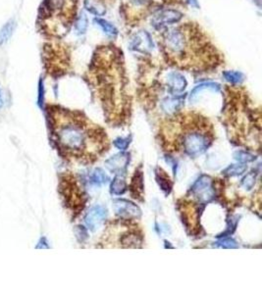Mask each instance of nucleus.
<instances>
[{
	"mask_svg": "<svg viewBox=\"0 0 262 294\" xmlns=\"http://www.w3.org/2000/svg\"><path fill=\"white\" fill-rule=\"evenodd\" d=\"M50 119L58 147L66 154H82L87 149L89 139H93V131L87 130L84 120L69 111L50 109Z\"/></svg>",
	"mask_w": 262,
	"mask_h": 294,
	"instance_id": "obj_1",
	"label": "nucleus"
},
{
	"mask_svg": "<svg viewBox=\"0 0 262 294\" xmlns=\"http://www.w3.org/2000/svg\"><path fill=\"white\" fill-rule=\"evenodd\" d=\"M163 47L167 55L179 63L188 61L192 62V54L194 55L195 52L199 55L211 54L209 44L207 40L203 37V35L192 25H183L171 30L166 31L162 38Z\"/></svg>",
	"mask_w": 262,
	"mask_h": 294,
	"instance_id": "obj_2",
	"label": "nucleus"
},
{
	"mask_svg": "<svg viewBox=\"0 0 262 294\" xmlns=\"http://www.w3.org/2000/svg\"><path fill=\"white\" fill-rule=\"evenodd\" d=\"M75 15V0H44L40 25L45 33L59 35L70 26Z\"/></svg>",
	"mask_w": 262,
	"mask_h": 294,
	"instance_id": "obj_3",
	"label": "nucleus"
},
{
	"mask_svg": "<svg viewBox=\"0 0 262 294\" xmlns=\"http://www.w3.org/2000/svg\"><path fill=\"white\" fill-rule=\"evenodd\" d=\"M196 121L192 123V126L184 127V134L182 137L184 151L191 157L203 154L211 145L213 139L212 134L210 133V126H207L206 121L201 119L199 125H196Z\"/></svg>",
	"mask_w": 262,
	"mask_h": 294,
	"instance_id": "obj_4",
	"label": "nucleus"
},
{
	"mask_svg": "<svg viewBox=\"0 0 262 294\" xmlns=\"http://www.w3.org/2000/svg\"><path fill=\"white\" fill-rule=\"evenodd\" d=\"M192 194L201 202H208L215 192L212 189V181L207 175H200L192 187Z\"/></svg>",
	"mask_w": 262,
	"mask_h": 294,
	"instance_id": "obj_5",
	"label": "nucleus"
},
{
	"mask_svg": "<svg viewBox=\"0 0 262 294\" xmlns=\"http://www.w3.org/2000/svg\"><path fill=\"white\" fill-rule=\"evenodd\" d=\"M115 214L125 220H137L141 216V211L135 203L126 199L113 200Z\"/></svg>",
	"mask_w": 262,
	"mask_h": 294,
	"instance_id": "obj_6",
	"label": "nucleus"
},
{
	"mask_svg": "<svg viewBox=\"0 0 262 294\" xmlns=\"http://www.w3.org/2000/svg\"><path fill=\"white\" fill-rule=\"evenodd\" d=\"M183 17L182 13L177 10L165 9L154 13L151 17V23L154 27H165L167 25H172L178 23Z\"/></svg>",
	"mask_w": 262,
	"mask_h": 294,
	"instance_id": "obj_7",
	"label": "nucleus"
},
{
	"mask_svg": "<svg viewBox=\"0 0 262 294\" xmlns=\"http://www.w3.org/2000/svg\"><path fill=\"white\" fill-rule=\"evenodd\" d=\"M129 163H130V154L121 152L106 160L105 166L111 173L121 175V174H125L127 172V167Z\"/></svg>",
	"mask_w": 262,
	"mask_h": 294,
	"instance_id": "obj_8",
	"label": "nucleus"
},
{
	"mask_svg": "<svg viewBox=\"0 0 262 294\" xmlns=\"http://www.w3.org/2000/svg\"><path fill=\"white\" fill-rule=\"evenodd\" d=\"M107 217V210L100 205H95L89 209L85 217L86 225L92 231H95L102 225Z\"/></svg>",
	"mask_w": 262,
	"mask_h": 294,
	"instance_id": "obj_9",
	"label": "nucleus"
},
{
	"mask_svg": "<svg viewBox=\"0 0 262 294\" xmlns=\"http://www.w3.org/2000/svg\"><path fill=\"white\" fill-rule=\"evenodd\" d=\"M168 87L173 92H181L187 87V81L180 73L172 72L167 77Z\"/></svg>",
	"mask_w": 262,
	"mask_h": 294,
	"instance_id": "obj_10",
	"label": "nucleus"
},
{
	"mask_svg": "<svg viewBox=\"0 0 262 294\" xmlns=\"http://www.w3.org/2000/svg\"><path fill=\"white\" fill-rule=\"evenodd\" d=\"M134 41V48L138 51L147 52L150 51L153 48V44L151 41V38L147 33H140L136 35Z\"/></svg>",
	"mask_w": 262,
	"mask_h": 294,
	"instance_id": "obj_11",
	"label": "nucleus"
},
{
	"mask_svg": "<svg viewBox=\"0 0 262 294\" xmlns=\"http://www.w3.org/2000/svg\"><path fill=\"white\" fill-rule=\"evenodd\" d=\"M131 193L132 196L135 198L140 197V194L143 192V175H142V172L138 170L135 175L132 179V183H131Z\"/></svg>",
	"mask_w": 262,
	"mask_h": 294,
	"instance_id": "obj_12",
	"label": "nucleus"
},
{
	"mask_svg": "<svg viewBox=\"0 0 262 294\" xmlns=\"http://www.w3.org/2000/svg\"><path fill=\"white\" fill-rule=\"evenodd\" d=\"M184 102V96H177L173 98H166L162 102V109L168 113L172 114L175 113L177 110H179Z\"/></svg>",
	"mask_w": 262,
	"mask_h": 294,
	"instance_id": "obj_13",
	"label": "nucleus"
},
{
	"mask_svg": "<svg viewBox=\"0 0 262 294\" xmlns=\"http://www.w3.org/2000/svg\"><path fill=\"white\" fill-rule=\"evenodd\" d=\"M156 181H158L160 189L166 195H168L172 191L173 186H172V182L170 181L169 177L162 169L158 168L156 170Z\"/></svg>",
	"mask_w": 262,
	"mask_h": 294,
	"instance_id": "obj_14",
	"label": "nucleus"
},
{
	"mask_svg": "<svg viewBox=\"0 0 262 294\" xmlns=\"http://www.w3.org/2000/svg\"><path fill=\"white\" fill-rule=\"evenodd\" d=\"M123 6L126 9L131 8L132 10H143L148 9L149 5H151L155 0H122Z\"/></svg>",
	"mask_w": 262,
	"mask_h": 294,
	"instance_id": "obj_15",
	"label": "nucleus"
},
{
	"mask_svg": "<svg viewBox=\"0 0 262 294\" xmlns=\"http://www.w3.org/2000/svg\"><path fill=\"white\" fill-rule=\"evenodd\" d=\"M141 242H142L141 236L136 232H129L123 236L121 239V243L126 247H134V248L140 247Z\"/></svg>",
	"mask_w": 262,
	"mask_h": 294,
	"instance_id": "obj_16",
	"label": "nucleus"
},
{
	"mask_svg": "<svg viewBox=\"0 0 262 294\" xmlns=\"http://www.w3.org/2000/svg\"><path fill=\"white\" fill-rule=\"evenodd\" d=\"M127 190V185L121 175L115 177L111 184V192L116 195H121Z\"/></svg>",
	"mask_w": 262,
	"mask_h": 294,
	"instance_id": "obj_17",
	"label": "nucleus"
},
{
	"mask_svg": "<svg viewBox=\"0 0 262 294\" xmlns=\"http://www.w3.org/2000/svg\"><path fill=\"white\" fill-rule=\"evenodd\" d=\"M223 76L227 82L231 83V84H234V85L242 84L245 80V76L240 72L228 71V72L223 73Z\"/></svg>",
	"mask_w": 262,
	"mask_h": 294,
	"instance_id": "obj_18",
	"label": "nucleus"
},
{
	"mask_svg": "<svg viewBox=\"0 0 262 294\" xmlns=\"http://www.w3.org/2000/svg\"><path fill=\"white\" fill-rule=\"evenodd\" d=\"M247 166L245 164H233L231 166H229L227 169L224 170L223 174L227 175V177H236V175H240L243 174L246 171Z\"/></svg>",
	"mask_w": 262,
	"mask_h": 294,
	"instance_id": "obj_19",
	"label": "nucleus"
},
{
	"mask_svg": "<svg viewBox=\"0 0 262 294\" xmlns=\"http://www.w3.org/2000/svg\"><path fill=\"white\" fill-rule=\"evenodd\" d=\"M13 31H14V22L10 21L0 31V44L5 43L10 38V36L13 34Z\"/></svg>",
	"mask_w": 262,
	"mask_h": 294,
	"instance_id": "obj_20",
	"label": "nucleus"
},
{
	"mask_svg": "<svg viewBox=\"0 0 262 294\" xmlns=\"http://www.w3.org/2000/svg\"><path fill=\"white\" fill-rule=\"evenodd\" d=\"M90 179H91V182L95 185L105 184L109 180L108 175L101 169H95L91 173Z\"/></svg>",
	"mask_w": 262,
	"mask_h": 294,
	"instance_id": "obj_21",
	"label": "nucleus"
},
{
	"mask_svg": "<svg viewBox=\"0 0 262 294\" xmlns=\"http://www.w3.org/2000/svg\"><path fill=\"white\" fill-rule=\"evenodd\" d=\"M95 22L102 28V30L104 31V33H106L107 35L115 36V35H117V34H118L117 29L112 24H110L109 22H107L105 20H102V19H99V18L98 19H95Z\"/></svg>",
	"mask_w": 262,
	"mask_h": 294,
	"instance_id": "obj_22",
	"label": "nucleus"
},
{
	"mask_svg": "<svg viewBox=\"0 0 262 294\" xmlns=\"http://www.w3.org/2000/svg\"><path fill=\"white\" fill-rule=\"evenodd\" d=\"M86 7H87V10L90 11L91 13L95 14V15H102L104 14L105 10L103 9L102 6H100L99 4H97L96 2L94 1H91V0H87L86 1Z\"/></svg>",
	"mask_w": 262,
	"mask_h": 294,
	"instance_id": "obj_23",
	"label": "nucleus"
},
{
	"mask_svg": "<svg viewBox=\"0 0 262 294\" xmlns=\"http://www.w3.org/2000/svg\"><path fill=\"white\" fill-rule=\"evenodd\" d=\"M254 184H255V173H247L242 180V187L246 191H250L254 187Z\"/></svg>",
	"mask_w": 262,
	"mask_h": 294,
	"instance_id": "obj_24",
	"label": "nucleus"
},
{
	"mask_svg": "<svg viewBox=\"0 0 262 294\" xmlns=\"http://www.w3.org/2000/svg\"><path fill=\"white\" fill-rule=\"evenodd\" d=\"M234 157L237 161L242 162V163H247V162H251L255 159V157L245 151H238L234 154Z\"/></svg>",
	"mask_w": 262,
	"mask_h": 294,
	"instance_id": "obj_25",
	"label": "nucleus"
},
{
	"mask_svg": "<svg viewBox=\"0 0 262 294\" xmlns=\"http://www.w3.org/2000/svg\"><path fill=\"white\" fill-rule=\"evenodd\" d=\"M131 139L132 138H126V139L119 138V139L114 140V145L120 150H126L131 143Z\"/></svg>",
	"mask_w": 262,
	"mask_h": 294,
	"instance_id": "obj_26",
	"label": "nucleus"
},
{
	"mask_svg": "<svg viewBox=\"0 0 262 294\" xmlns=\"http://www.w3.org/2000/svg\"><path fill=\"white\" fill-rule=\"evenodd\" d=\"M217 245L220 247H223V248H237L238 247L237 243L232 239H224V240L218 242Z\"/></svg>",
	"mask_w": 262,
	"mask_h": 294,
	"instance_id": "obj_27",
	"label": "nucleus"
},
{
	"mask_svg": "<svg viewBox=\"0 0 262 294\" xmlns=\"http://www.w3.org/2000/svg\"><path fill=\"white\" fill-rule=\"evenodd\" d=\"M77 29L79 32L81 33H84L87 29V17L85 14H82L79 20H78V23H77Z\"/></svg>",
	"mask_w": 262,
	"mask_h": 294,
	"instance_id": "obj_28",
	"label": "nucleus"
},
{
	"mask_svg": "<svg viewBox=\"0 0 262 294\" xmlns=\"http://www.w3.org/2000/svg\"><path fill=\"white\" fill-rule=\"evenodd\" d=\"M77 230H79V232L77 231V237L79 238V240L81 242H83L84 240H86L87 238V230L84 228V226H77Z\"/></svg>",
	"mask_w": 262,
	"mask_h": 294,
	"instance_id": "obj_29",
	"label": "nucleus"
},
{
	"mask_svg": "<svg viewBox=\"0 0 262 294\" xmlns=\"http://www.w3.org/2000/svg\"><path fill=\"white\" fill-rule=\"evenodd\" d=\"M2 105H3V100H2V94H1V89H0V109H1Z\"/></svg>",
	"mask_w": 262,
	"mask_h": 294,
	"instance_id": "obj_30",
	"label": "nucleus"
}]
</instances>
